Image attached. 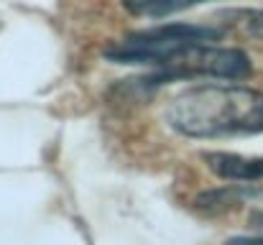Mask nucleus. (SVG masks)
<instances>
[{
	"label": "nucleus",
	"mask_w": 263,
	"mask_h": 245,
	"mask_svg": "<svg viewBox=\"0 0 263 245\" xmlns=\"http://www.w3.org/2000/svg\"><path fill=\"white\" fill-rule=\"evenodd\" d=\"M225 36L220 26H197V23H164L148 31L128 33L125 39L110 44L105 49V59L115 64H143L161 67L174 54L194 44H215Z\"/></svg>",
	"instance_id": "nucleus-2"
},
{
	"label": "nucleus",
	"mask_w": 263,
	"mask_h": 245,
	"mask_svg": "<svg viewBox=\"0 0 263 245\" xmlns=\"http://www.w3.org/2000/svg\"><path fill=\"white\" fill-rule=\"evenodd\" d=\"M166 125L186 138H230L263 133V92L243 84H199L176 95Z\"/></svg>",
	"instance_id": "nucleus-1"
},
{
	"label": "nucleus",
	"mask_w": 263,
	"mask_h": 245,
	"mask_svg": "<svg viewBox=\"0 0 263 245\" xmlns=\"http://www.w3.org/2000/svg\"><path fill=\"white\" fill-rule=\"evenodd\" d=\"M202 3H210V0H123V8L130 15H141V18H166Z\"/></svg>",
	"instance_id": "nucleus-6"
},
{
	"label": "nucleus",
	"mask_w": 263,
	"mask_h": 245,
	"mask_svg": "<svg viewBox=\"0 0 263 245\" xmlns=\"http://www.w3.org/2000/svg\"><path fill=\"white\" fill-rule=\"evenodd\" d=\"M253 225L263 230V212H256V215H253Z\"/></svg>",
	"instance_id": "nucleus-8"
},
{
	"label": "nucleus",
	"mask_w": 263,
	"mask_h": 245,
	"mask_svg": "<svg viewBox=\"0 0 263 245\" xmlns=\"http://www.w3.org/2000/svg\"><path fill=\"white\" fill-rule=\"evenodd\" d=\"M251 74H253V64H251V56L243 49L217 46V44H194V46L181 49L161 67H156L148 77L136 82H138L141 89H154V87H161V84L199 80V77L240 82L248 80Z\"/></svg>",
	"instance_id": "nucleus-3"
},
{
	"label": "nucleus",
	"mask_w": 263,
	"mask_h": 245,
	"mask_svg": "<svg viewBox=\"0 0 263 245\" xmlns=\"http://www.w3.org/2000/svg\"><path fill=\"white\" fill-rule=\"evenodd\" d=\"M204 161L215 176L225 181L251 184L263 179V156H238V154L212 151V154H204Z\"/></svg>",
	"instance_id": "nucleus-4"
},
{
	"label": "nucleus",
	"mask_w": 263,
	"mask_h": 245,
	"mask_svg": "<svg viewBox=\"0 0 263 245\" xmlns=\"http://www.w3.org/2000/svg\"><path fill=\"white\" fill-rule=\"evenodd\" d=\"M256 192L243 186V184H228V186H220V189H210V192H202L197 197V210L202 212H222V210H230V207H238L243 204L248 197H253Z\"/></svg>",
	"instance_id": "nucleus-5"
},
{
	"label": "nucleus",
	"mask_w": 263,
	"mask_h": 245,
	"mask_svg": "<svg viewBox=\"0 0 263 245\" xmlns=\"http://www.w3.org/2000/svg\"><path fill=\"white\" fill-rule=\"evenodd\" d=\"M225 21L220 23V28H238L248 36L263 39V8H238V10H228L222 15Z\"/></svg>",
	"instance_id": "nucleus-7"
}]
</instances>
